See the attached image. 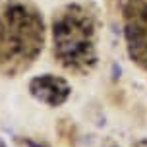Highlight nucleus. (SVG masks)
Returning a JSON list of instances; mask_svg holds the SVG:
<instances>
[{
  "mask_svg": "<svg viewBox=\"0 0 147 147\" xmlns=\"http://www.w3.org/2000/svg\"><path fill=\"white\" fill-rule=\"evenodd\" d=\"M45 47V22L35 6L8 2L0 6V74L25 72Z\"/></svg>",
  "mask_w": 147,
  "mask_h": 147,
  "instance_id": "nucleus-1",
  "label": "nucleus"
},
{
  "mask_svg": "<svg viewBox=\"0 0 147 147\" xmlns=\"http://www.w3.org/2000/svg\"><path fill=\"white\" fill-rule=\"evenodd\" d=\"M54 56L68 72L87 74L97 64L95 20L81 4H66L52 18Z\"/></svg>",
  "mask_w": 147,
  "mask_h": 147,
  "instance_id": "nucleus-2",
  "label": "nucleus"
},
{
  "mask_svg": "<svg viewBox=\"0 0 147 147\" xmlns=\"http://www.w3.org/2000/svg\"><path fill=\"white\" fill-rule=\"evenodd\" d=\"M124 37L130 58L147 72V0H126Z\"/></svg>",
  "mask_w": 147,
  "mask_h": 147,
  "instance_id": "nucleus-3",
  "label": "nucleus"
},
{
  "mask_svg": "<svg viewBox=\"0 0 147 147\" xmlns=\"http://www.w3.org/2000/svg\"><path fill=\"white\" fill-rule=\"evenodd\" d=\"M29 93L39 103H45L49 107H60L68 101L72 87L64 78L52 76V74H43L29 81Z\"/></svg>",
  "mask_w": 147,
  "mask_h": 147,
  "instance_id": "nucleus-4",
  "label": "nucleus"
},
{
  "mask_svg": "<svg viewBox=\"0 0 147 147\" xmlns=\"http://www.w3.org/2000/svg\"><path fill=\"white\" fill-rule=\"evenodd\" d=\"M23 143H25L27 147H49L47 143H39V141H33V140H29V138H25Z\"/></svg>",
  "mask_w": 147,
  "mask_h": 147,
  "instance_id": "nucleus-5",
  "label": "nucleus"
},
{
  "mask_svg": "<svg viewBox=\"0 0 147 147\" xmlns=\"http://www.w3.org/2000/svg\"><path fill=\"white\" fill-rule=\"evenodd\" d=\"M120 74H122V68L118 66V64H112V80H118Z\"/></svg>",
  "mask_w": 147,
  "mask_h": 147,
  "instance_id": "nucleus-6",
  "label": "nucleus"
},
{
  "mask_svg": "<svg viewBox=\"0 0 147 147\" xmlns=\"http://www.w3.org/2000/svg\"><path fill=\"white\" fill-rule=\"evenodd\" d=\"M134 147H147V140H141V141H138Z\"/></svg>",
  "mask_w": 147,
  "mask_h": 147,
  "instance_id": "nucleus-7",
  "label": "nucleus"
},
{
  "mask_svg": "<svg viewBox=\"0 0 147 147\" xmlns=\"http://www.w3.org/2000/svg\"><path fill=\"white\" fill-rule=\"evenodd\" d=\"M0 147H6V143H4V140L0 138Z\"/></svg>",
  "mask_w": 147,
  "mask_h": 147,
  "instance_id": "nucleus-8",
  "label": "nucleus"
},
{
  "mask_svg": "<svg viewBox=\"0 0 147 147\" xmlns=\"http://www.w3.org/2000/svg\"><path fill=\"white\" fill-rule=\"evenodd\" d=\"M107 147H118V145H107Z\"/></svg>",
  "mask_w": 147,
  "mask_h": 147,
  "instance_id": "nucleus-9",
  "label": "nucleus"
}]
</instances>
